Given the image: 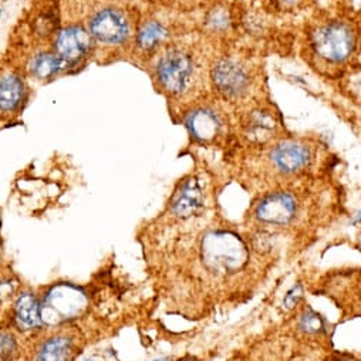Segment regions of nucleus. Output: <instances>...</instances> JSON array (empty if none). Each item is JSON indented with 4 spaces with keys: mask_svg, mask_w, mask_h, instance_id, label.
<instances>
[{
    "mask_svg": "<svg viewBox=\"0 0 361 361\" xmlns=\"http://www.w3.org/2000/svg\"><path fill=\"white\" fill-rule=\"evenodd\" d=\"M202 259L211 272L226 276L239 270L246 260V247L233 233L211 232L202 242Z\"/></svg>",
    "mask_w": 361,
    "mask_h": 361,
    "instance_id": "1",
    "label": "nucleus"
},
{
    "mask_svg": "<svg viewBox=\"0 0 361 361\" xmlns=\"http://www.w3.org/2000/svg\"><path fill=\"white\" fill-rule=\"evenodd\" d=\"M88 298L84 290L71 283L51 286L40 299L44 326H59L81 316L87 309Z\"/></svg>",
    "mask_w": 361,
    "mask_h": 361,
    "instance_id": "2",
    "label": "nucleus"
},
{
    "mask_svg": "<svg viewBox=\"0 0 361 361\" xmlns=\"http://www.w3.org/2000/svg\"><path fill=\"white\" fill-rule=\"evenodd\" d=\"M354 35L345 23L329 22L317 27L312 37L316 54L329 63L345 61L354 50Z\"/></svg>",
    "mask_w": 361,
    "mask_h": 361,
    "instance_id": "3",
    "label": "nucleus"
},
{
    "mask_svg": "<svg viewBox=\"0 0 361 361\" xmlns=\"http://www.w3.org/2000/svg\"><path fill=\"white\" fill-rule=\"evenodd\" d=\"M195 66L192 57L180 49H169L157 64L159 84L171 94H183L192 82Z\"/></svg>",
    "mask_w": 361,
    "mask_h": 361,
    "instance_id": "4",
    "label": "nucleus"
},
{
    "mask_svg": "<svg viewBox=\"0 0 361 361\" xmlns=\"http://www.w3.org/2000/svg\"><path fill=\"white\" fill-rule=\"evenodd\" d=\"M212 80L218 92L229 100L243 97L250 87V74L233 59H221L212 68Z\"/></svg>",
    "mask_w": 361,
    "mask_h": 361,
    "instance_id": "5",
    "label": "nucleus"
},
{
    "mask_svg": "<svg viewBox=\"0 0 361 361\" xmlns=\"http://www.w3.org/2000/svg\"><path fill=\"white\" fill-rule=\"evenodd\" d=\"M299 204L289 192H272L263 197L255 208V218L266 225L283 226L290 224L298 214Z\"/></svg>",
    "mask_w": 361,
    "mask_h": 361,
    "instance_id": "6",
    "label": "nucleus"
},
{
    "mask_svg": "<svg viewBox=\"0 0 361 361\" xmlns=\"http://www.w3.org/2000/svg\"><path fill=\"white\" fill-rule=\"evenodd\" d=\"M90 35L103 44H121L130 36V23L117 9L97 12L90 20Z\"/></svg>",
    "mask_w": 361,
    "mask_h": 361,
    "instance_id": "7",
    "label": "nucleus"
},
{
    "mask_svg": "<svg viewBox=\"0 0 361 361\" xmlns=\"http://www.w3.org/2000/svg\"><path fill=\"white\" fill-rule=\"evenodd\" d=\"M93 49V36L81 26H70L63 29L54 42L56 54L67 64L82 60Z\"/></svg>",
    "mask_w": 361,
    "mask_h": 361,
    "instance_id": "8",
    "label": "nucleus"
},
{
    "mask_svg": "<svg viewBox=\"0 0 361 361\" xmlns=\"http://www.w3.org/2000/svg\"><path fill=\"white\" fill-rule=\"evenodd\" d=\"M204 191L200 180L195 178L185 179L179 185L171 201V212L179 219H191L204 208Z\"/></svg>",
    "mask_w": 361,
    "mask_h": 361,
    "instance_id": "9",
    "label": "nucleus"
},
{
    "mask_svg": "<svg viewBox=\"0 0 361 361\" xmlns=\"http://www.w3.org/2000/svg\"><path fill=\"white\" fill-rule=\"evenodd\" d=\"M276 169L283 173H295L305 169L312 161L310 148L296 141H283L270 152Z\"/></svg>",
    "mask_w": 361,
    "mask_h": 361,
    "instance_id": "10",
    "label": "nucleus"
},
{
    "mask_svg": "<svg viewBox=\"0 0 361 361\" xmlns=\"http://www.w3.org/2000/svg\"><path fill=\"white\" fill-rule=\"evenodd\" d=\"M13 317L23 331H35L44 326L42 319L40 299L32 292H22L13 305Z\"/></svg>",
    "mask_w": 361,
    "mask_h": 361,
    "instance_id": "11",
    "label": "nucleus"
},
{
    "mask_svg": "<svg viewBox=\"0 0 361 361\" xmlns=\"http://www.w3.org/2000/svg\"><path fill=\"white\" fill-rule=\"evenodd\" d=\"M187 127L195 140L211 141L221 131L222 120L212 109H197L188 114Z\"/></svg>",
    "mask_w": 361,
    "mask_h": 361,
    "instance_id": "12",
    "label": "nucleus"
},
{
    "mask_svg": "<svg viewBox=\"0 0 361 361\" xmlns=\"http://www.w3.org/2000/svg\"><path fill=\"white\" fill-rule=\"evenodd\" d=\"M74 353V341L70 336L56 334L46 338L36 350V361H70Z\"/></svg>",
    "mask_w": 361,
    "mask_h": 361,
    "instance_id": "13",
    "label": "nucleus"
},
{
    "mask_svg": "<svg viewBox=\"0 0 361 361\" xmlns=\"http://www.w3.org/2000/svg\"><path fill=\"white\" fill-rule=\"evenodd\" d=\"M26 87L23 80L16 74L0 77V111L13 113L25 100Z\"/></svg>",
    "mask_w": 361,
    "mask_h": 361,
    "instance_id": "14",
    "label": "nucleus"
},
{
    "mask_svg": "<svg viewBox=\"0 0 361 361\" xmlns=\"http://www.w3.org/2000/svg\"><path fill=\"white\" fill-rule=\"evenodd\" d=\"M276 130V120L269 111L253 110L245 123L246 135L255 142L267 141Z\"/></svg>",
    "mask_w": 361,
    "mask_h": 361,
    "instance_id": "15",
    "label": "nucleus"
},
{
    "mask_svg": "<svg viewBox=\"0 0 361 361\" xmlns=\"http://www.w3.org/2000/svg\"><path fill=\"white\" fill-rule=\"evenodd\" d=\"M66 66L67 63L56 53H39L30 60L29 70L36 78L49 80L56 77Z\"/></svg>",
    "mask_w": 361,
    "mask_h": 361,
    "instance_id": "16",
    "label": "nucleus"
},
{
    "mask_svg": "<svg viewBox=\"0 0 361 361\" xmlns=\"http://www.w3.org/2000/svg\"><path fill=\"white\" fill-rule=\"evenodd\" d=\"M168 36L166 27L155 20L147 22L137 33V44L141 50L149 51L158 47Z\"/></svg>",
    "mask_w": 361,
    "mask_h": 361,
    "instance_id": "17",
    "label": "nucleus"
},
{
    "mask_svg": "<svg viewBox=\"0 0 361 361\" xmlns=\"http://www.w3.org/2000/svg\"><path fill=\"white\" fill-rule=\"evenodd\" d=\"M299 329L306 334H320L326 329V322L317 312L306 307L299 317Z\"/></svg>",
    "mask_w": 361,
    "mask_h": 361,
    "instance_id": "18",
    "label": "nucleus"
},
{
    "mask_svg": "<svg viewBox=\"0 0 361 361\" xmlns=\"http://www.w3.org/2000/svg\"><path fill=\"white\" fill-rule=\"evenodd\" d=\"M207 25L212 32H225L228 30L231 20L225 9H215L207 18Z\"/></svg>",
    "mask_w": 361,
    "mask_h": 361,
    "instance_id": "19",
    "label": "nucleus"
},
{
    "mask_svg": "<svg viewBox=\"0 0 361 361\" xmlns=\"http://www.w3.org/2000/svg\"><path fill=\"white\" fill-rule=\"evenodd\" d=\"M16 351V340L11 333H0V361H8Z\"/></svg>",
    "mask_w": 361,
    "mask_h": 361,
    "instance_id": "20",
    "label": "nucleus"
},
{
    "mask_svg": "<svg viewBox=\"0 0 361 361\" xmlns=\"http://www.w3.org/2000/svg\"><path fill=\"white\" fill-rule=\"evenodd\" d=\"M303 286L300 285V283H298V285H293L288 292H286V295H285V298H283V306H285V309H288V310H292V309H295V307H298V305L302 302V299H303Z\"/></svg>",
    "mask_w": 361,
    "mask_h": 361,
    "instance_id": "21",
    "label": "nucleus"
},
{
    "mask_svg": "<svg viewBox=\"0 0 361 361\" xmlns=\"http://www.w3.org/2000/svg\"><path fill=\"white\" fill-rule=\"evenodd\" d=\"M15 289L11 281H0V302L12 298Z\"/></svg>",
    "mask_w": 361,
    "mask_h": 361,
    "instance_id": "22",
    "label": "nucleus"
},
{
    "mask_svg": "<svg viewBox=\"0 0 361 361\" xmlns=\"http://www.w3.org/2000/svg\"><path fill=\"white\" fill-rule=\"evenodd\" d=\"M351 224H353V225H360V224H361V208H360V209L355 212V215L353 216Z\"/></svg>",
    "mask_w": 361,
    "mask_h": 361,
    "instance_id": "23",
    "label": "nucleus"
},
{
    "mask_svg": "<svg viewBox=\"0 0 361 361\" xmlns=\"http://www.w3.org/2000/svg\"><path fill=\"white\" fill-rule=\"evenodd\" d=\"M282 2H285V4H296L298 0H282Z\"/></svg>",
    "mask_w": 361,
    "mask_h": 361,
    "instance_id": "24",
    "label": "nucleus"
},
{
    "mask_svg": "<svg viewBox=\"0 0 361 361\" xmlns=\"http://www.w3.org/2000/svg\"><path fill=\"white\" fill-rule=\"evenodd\" d=\"M0 18H2V11H0Z\"/></svg>",
    "mask_w": 361,
    "mask_h": 361,
    "instance_id": "25",
    "label": "nucleus"
},
{
    "mask_svg": "<svg viewBox=\"0 0 361 361\" xmlns=\"http://www.w3.org/2000/svg\"><path fill=\"white\" fill-rule=\"evenodd\" d=\"M85 361H93V360H90V358H88V360H85Z\"/></svg>",
    "mask_w": 361,
    "mask_h": 361,
    "instance_id": "26",
    "label": "nucleus"
},
{
    "mask_svg": "<svg viewBox=\"0 0 361 361\" xmlns=\"http://www.w3.org/2000/svg\"><path fill=\"white\" fill-rule=\"evenodd\" d=\"M155 361H161V360H155Z\"/></svg>",
    "mask_w": 361,
    "mask_h": 361,
    "instance_id": "27",
    "label": "nucleus"
}]
</instances>
